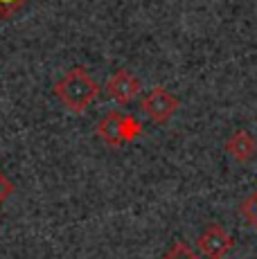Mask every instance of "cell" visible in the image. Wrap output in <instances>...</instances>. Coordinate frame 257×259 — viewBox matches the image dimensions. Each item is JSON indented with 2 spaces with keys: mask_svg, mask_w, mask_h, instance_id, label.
Instances as JSON below:
<instances>
[{
  "mask_svg": "<svg viewBox=\"0 0 257 259\" xmlns=\"http://www.w3.org/2000/svg\"><path fill=\"white\" fill-rule=\"evenodd\" d=\"M14 189H16V187H14V183L9 181L3 171H0V207H3V203L14 194Z\"/></svg>",
  "mask_w": 257,
  "mask_h": 259,
  "instance_id": "cell-11",
  "label": "cell"
},
{
  "mask_svg": "<svg viewBox=\"0 0 257 259\" xmlns=\"http://www.w3.org/2000/svg\"><path fill=\"white\" fill-rule=\"evenodd\" d=\"M100 83L88 74L86 68L81 66H75L70 68L57 83L52 86V93L57 95V99L68 108L72 111L75 115H81L88 106L97 99L100 95Z\"/></svg>",
  "mask_w": 257,
  "mask_h": 259,
  "instance_id": "cell-1",
  "label": "cell"
},
{
  "mask_svg": "<svg viewBox=\"0 0 257 259\" xmlns=\"http://www.w3.org/2000/svg\"><path fill=\"white\" fill-rule=\"evenodd\" d=\"M160 259H201V255L185 241H176Z\"/></svg>",
  "mask_w": 257,
  "mask_h": 259,
  "instance_id": "cell-8",
  "label": "cell"
},
{
  "mask_svg": "<svg viewBox=\"0 0 257 259\" xmlns=\"http://www.w3.org/2000/svg\"><path fill=\"white\" fill-rule=\"evenodd\" d=\"M239 212H241V217L248 221V226L257 230V189L250 194V196H246L244 201H241Z\"/></svg>",
  "mask_w": 257,
  "mask_h": 259,
  "instance_id": "cell-9",
  "label": "cell"
},
{
  "mask_svg": "<svg viewBox=\"0 0 257 259\" xmlns=\"http://www.w3.org/2000/svg\"><path fill=\"white\" fill-rule=\"evenodd\" d=\"M122 117H124L122 111H111L97 124V138L111 149L124 147V142H122Z\"/></svg>",
  "mask_w": 257,
  "mask_h": 259,
  "instance_id": "cell-6",
  "label": "cell"
},
{
  "mask_svg": "<svg viewBox=\"0 0 257 259\" xmlns=\"http://www.w3.org/2000/svg\"><path fill=\"white\" fill-rule=\"evenodd\" d=\"M104 93H106L115 104L126 106V104H131L133 99L140 95V79H138L133 72H128L126 68H120V70H115L106 79Z\"/></svg>",
  "mask_w": 257,
  "mask_h": 259,
  "instance_id": "cell-4",
  "label": "cell"
},
{
  "mask_svg": "<svg viewBox=\"0 0 257 259\" xmlns=\"http://www.w3.org/2000/svg\"><path fill=\"white\" fill-rule=\"evenodd\" d=\"M224 149H226V153H228L230 158H235V160L241 162V165L250 162L257 156V142H255V138L246 131V128H237L228 140H226Z\"/></svg>",
  "mask_w": 257,
  "mask_h": 259,
  "instance_id": "cell-5",
  "label": "cell"
},
{
  "mask_svg": "<svg viewBox=\"0 0 257 259\" xmlns=\"http://www.w3.org/2000/svg\"><path fill=\"white\" fill-rule=\"evenodd\" d=\"M140 108L154 124H167L179 111V99L162 86H156L142 97Z\"/></svg>",
  "mask_w": 257,
  "mask_h": 259,
  "instance_id": "cell-2",
  "label": "cell"
},
{
  "mask_svg": "<svg viewBox=\"0 0 257 259\" xmlns=\"http://www.w3.org/2000/svg\"><path fill=\"white\" fill-rule=\"evenodd\" d=\"M232 246H235V239L219 223H210L196 239V248L207 259H224L232 250Z\"/></svg>",
  "mask_w": 257,
  "mask_h": 259,
  "instance_id": "cell-3",
  "label": "cell"
},
{
  "mask_svg": "<svg viewBox=\"0 0 257 259\" xmlns=\"http://www.w3.org/2000/svg\"><path fill=\"white\" fill-rule=\"evenodd\" d=\"M140 136H142V124L138 122L133 115L124 113V117H122V142L131 144L133 140H138Z\"/></svg>",
  "mask_w": 257,
  "mask_h": 259,
  "instance_id": "cell-7",
  "label": "cell"
},
{
  "mask_svg": "<svg viewBox=\"0 0 257 259\" xmlns=\"http://www.w3.org/2000/svg\"><path fill=\"white\" fill-rule=\"evenodd\" d=\"M29 0H0V18H12L16 12H21Z\"/></svg>",
  "mask_w": 257,
  "mask_h": 259,
  "instance_id": "cell-10",
  "label": "cell"
}]
</instances>
